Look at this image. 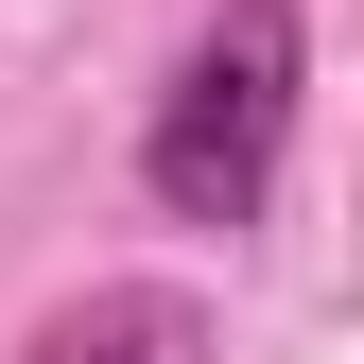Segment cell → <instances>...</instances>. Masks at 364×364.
I'll return each instance as SVG.
<instances>
[{
  "label": "cell",
  "mask_w": 364,
  "mask_h": 364,
  "mask_svg": "<svg viewBox=\"0 0 364 364\" xmlns=\"http://www.w3.org/2000/svg\"><path fill=\"white\" fill-rule=\"evenodd\" d=\"M295 0H225V18L173 53L156 122H139V191L173 225H260V191H278V139H295Z\"/></svg>",
  "instance_id": "obj_1"
},
{
  "label": "cell",
  "mask_w": 364,
  "mask_h": 364,
  "mask_svg": "<svg viewBox=\"0 0 364 364\" xmlns=\"http://www.w3.org/2000/svg\"><path fill=\"white\" fill-rule=\"evenodd\" d=\"M18 364H208V295L191 278H105V295L35 312Z\"/></svg>",
  "instance_id": "obj_2"
}]
</instances>
